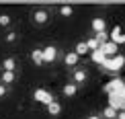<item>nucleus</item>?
Segmentation results:
<instances>
[{
    "label": "nucleus",
    "mask_w": 125,
    "mask_h": 119,
    "mask_svg": "<svg viewBox=\"0 0 125 119\" xmlns=\"http://www.w3.org/2000/svg\"><path fill=\"white\" fill-rule=\"evenodd\" d=\"M125 66V58L123 55H113V58H107V62L103 64V70H107V72H119Z\"/></svg>",
    "instance_id": "nucleus-1"
},
{
    "label": "nucleus",
    "mask_w": 125,
    "mask_h": 119,
    "mask_svg": "<svg viewBox=\"0 0 125 119\" xmlns=\"http://www.w3.org/2000/svg\"><path fill=\"white\" fill-rule=\"evenodd\" d=\"M109 107H113V109H119V111H125V88L119 90V92H113V95H109Z\"/></svg>",
    "instance_id": "nucleus-2"
},
{
    "label": "nucleus",
    "mask_w": 125,
    "mask_h": 119,
    "mask_svg": "<svg viewBox=\"0 0 125 119\" xmlns=\"http://www.w3.org/2000/svg\"><path fill=\"white\" fill-rule=\"evenodd\" d=\"M125 88V82L123 78H113V80H109L105 86H103V90L107 92V95H113V92H119V90H123Z\"/></svg>",
    "instance_id": "nucleus-3"
},
{
    "label": "nucleus",
    "mask_w": 125,
    "mask_h": 119,
    "mask_svg": "<svg viewBox=\"0 0 125 119\" xmlns=\"http://www.w3.org/2000/svg\"><path fill=\"white\" fill-rule=\"evenodd\" d=\"M33 97H35V101H37V103H43L45 107H47L49 103H53V95H51L49 90H45V88H37Z\"/></svg>",
    "instance_id": "nucleus-4"
},
{
    "label": "nucleus",
    "mask_w": 125,
    "mask_h": 119,
    "mask_svg": "<svg viewBox=\"0 0 125 119\" xmlns=\"http://www.w3.org/2000/svg\"><path fill=\"white\" fill-rule=\"evenodd\" d=\"M103 51V54L107 55V58H113V55H117V45L113 43V41H107V43H101V47H98Z\"/></svg>",
    "instance_id": "nucleus-5"
},
{
    "label": "nucleus",
    "mask_w": 125,
    "mask_h": 119,
    "mask_svg": "<svg viewBox=\"0 0 125 119\" xmlns=\"http://www.w3.org/2000/svg\"><path fill=\"white\" fill-rule=\"evenodd\" d=\"M109 39H111L115 45H119V43H125V33H121V27H113L111 35H109Z\"/></svg>",
    "instance_id": "nucleus-6"
},
{
    "label": "nucleus",
    "mask_w": 125,
    "mask_h": 119,
    "mask_svg": "<svg viewBox=\"0 0 125 119\" xmlns=\"http://www.w3.org/2000/svg\"><path fill=\"white\" fill-rule=\"evenodd\" d=\"M55 55H58V49H55L53 45H47V47L43 49V62L45 64H51V62L55 60Z\"/></svg>",
    "instance_id": "nucleus-7"
},
{
    "label": "nucleus",
    "mask_w": 125,
    "mask_h": 119,
    "mask_svg": "<svg viewBox=\"0 0 125 119\" xmlns=\"http://www.w3.org/2000/svg\"><path fill=\"white\" fill-rule=\"evenodd\" d=\"M90 60L94 62V64H98V66H103V64H105V62H107V55L103 54L101 49H96V51H92V55H90Z\"/></svg>",
    "instance_id": "nucleus-8"
},
{
    "label": "nucleus",
    "mask_w": 125,
    "mask_h": 119,
    "mask_svg": "<svg viewBox=\"0 0 125 119\" xmlns=\"http://www.w3.org/2000/svg\"><path fill=\"white\" fill-rule=\"evenodd\" d=\"M47 17H49V14H47V10H43V8H41V10H37V12L33 14V19H35V23H37V25L47 23Z\"/></svg>",
    "instance_id": "nucleus-9"
},
{
    "label": "nucleus",
    "mask_w": 125,
    "mask_h": 119,
    "mask_svg": "<svg viewBox=\"0 0 125 119\" xmlns=\"http://www.w3.org/2000/svg\"><path fill=\"white\" fill-rule=\"evenodd\" d=\"M31 60H33V64H37V66L45 64L43 62V49H33L31 51Z\"/></svg>",
    "instance_id": "nucleus-10"
},
{
    "label": "nucleus",
    "mask_w": 125,
    "mask_h": 119,
    "mask_svg": "<svg viewBox=\"0 0 125 119\" xmlns=\"http://www.w3.org/2000/svg\"><path fill=\"white\" fill-rule=\"evenodd\" d=\"M78 60H80V55H78L76 51H70V54H66V58H64V62H66L68 66H76Z\"/></svg>",
    "instance_id": "nucleus-11"
},
{
    "label": "nucleus",
    "mask_w": 125,
    "mask_h": 119,
    "mask_svg": "<svg viewBox=\"0 0 125 119\" xmlns=\"http://www.w3.org/2000/svg\"><path fill=\"white\" fill-rule=\"evenodd\" d=\"M47 113H49V115H60V113H62V105H60V103L58 101H53V103H49V105H47Z\"/></svg>",
    "instance_id": "nucleus-12"
},
{
    "label": "nucleus",
    "mask_w": 125,
    "mask_h": 119,
    "mask_svg": "<svg viewBox=\"0 0 125 119\" xmlns=\"http://www.w3.org/2000/svg\"><path fill=\"white\" fill-rule=\"evenodd\" d=\"M107 27V23H105V19H92V29L96 31V33H103Z\"/></svg>",
    "instance_id": "nucleus-13"
},
{
    "label": "nucleus",
    "mask_w": 125,
    "mask_h": 119,
    "mask_svg": "<svg viewBox=\"0 0 125 119\" xmlns=\"http://www.w3.org/2000/svg\"><path fill=\"white\" fill-rule=\"evenodd\" d=\"M76 90H78V86L72 82V84H64V90H62V92H64L66 97H74V95H76Z\"/></svg>",
    "instance_id": "nucleus-14"
},
{
    "label": "nucleus",
    "mask_w": 125,
    "mask_h": 119,
    "mask_svg": "<svg viewBox=\"0 0 125 119\" xmlns=\"http://www.w3.org/2000/svg\"><path fill=\"white\" fill-rule=\"evenodd\" d=\"M86 80V72L84 70H76L74 72V84H80V82Z\"/></svg>",
    "instance_id": "nucleus-15"
},
{
    "label": "nucleus",
    "mask_w": 125,
    "mask_h": 119,
    "mask_svg": "<svg viewBox=\"0 0 125 119\" xmlns=\"http://www.w3.org/2000/svg\"><path fill=\"white\" fill-rule=\"evenodd\" d=\"M117 117V111L113 109V107H107L105 111H103V119H115Z\"/></svg>",
    "instance_id": "nucleus-16"
},
{
    "label": "nucleus",
    "mask_w": 125,
    "mask_h": 119,
    "mask_svg": "<svg viewBox=\"0 0 125 119\" xmlns=\"http://www.w3.org/2000/svg\"><path fill=\"white\" fill-rule=\"evenodd\" d=\"M74 51H76L78 55H84L86 51H88V45H86V41H80V43L76 45V49H74Z\"/></svg>",
    "instance_id": "nucleus-17"
},
{
    "label": "nucleus",
    "mask_w": 125,
    "mask_h": 119,
    "mask_svg": "<svg viewBox=\"0 0 125 119\" xmlns=\"http://www.w3.org/2000/svg\"><path fill=\"white\" fill-rule=\"evenodd\" d=\"M14 66H17V64H14L12 58H6V60H4V72H14Z\"/></svg>",
    "instance_id": "nucleus-18"
},
{
    "label": "nucleus",
    "mask_w": 125,
    "mask_h": 119,
    "mask_svg": "<svg viewBox=\"0 0 125 119\" xmlns=\"http://www.w3.org/2000/svg\"><path fill=\"white\" fill-rule=\"evenodd\" d=\"M86 45H88V51H96L98 47H101V43H98L96 39H88V41H86Z\"/></svg>",
    "instance_id": "nucleus-19"
},
{
    "label": "nucleus",
    "mask_w": 125,
    "mask_h": 119,
    "mask_svg": "<svg viewBox=\"0 0 125 119\" xmlns=\"http://www.w3.org/2000/svg\"><path fill=\"white\" fill-rule=\"evenodd\" d=\"M2 82H4V84L14 82V72H4V74H2Z\"/></svg>",
    "instance_id": "nucleus-20"
},
{
    "label": "nucleus",
    "mask_w": 125,
    "mask_h": 119,
    "mask_svg": "<svg viewBox=\"0 0 125 119\" xmlns=\"http://www.w3.org/2000/svg\"><path fill=\"white\" fill-rule=\"evenodd\" d=\"M60 14H62V17H72V14H74V8H72V6H62L60 8Z\"/></svg>",
    "instance_id": "nucleus-21"
},
{
    "label": "nucleus",
    "mask_w": 125,
    "mask_h": 119,
    "mask_svg": "<svg viewBox=\"0 0 125 119\" xmlns=\"http://www.w3.org/2000/svg\"><path fill=\"white\" fill-rule=\"evenodd\" d=\"M10 25V17L8 14H0V27H8Z\"/></svg>",
    "instance_id": "nucleus-22"
},
{
    "label": "nucleus",
    "mask_w": 125,
    "mask_h": 119,
    "mask_svg": "<svg viewBox=\"0 0 125 119\" xmlns=\"http://www.w3.org/2000/svg\"><path fill=\"white\" fill-rule=\"evenodd\" d=\"M4 95H6V86L0 84V97H4Z\"/></svg>",
    "instance_id": "nucleus-23"
},
{
    "label": "nucleus",
    "mask_w": 125,
    "mask_h": 119,
    "mask_svg": "<svg viewBox=\"0 0 125 119\" xmlns=\"http://www.w3.org/2000/svg\"><path fill=\"white\" fill-rule=\"evenodd\" d=\"M6 41H14V33H8L6 35Z\"/></svg>",
    "instance_id": "nucleus-24"
},
{
    "label": "nucleus",
    "mask_w": 125,
    "mask_h": 119,
    "mask_svg": "<svg viewBox=\"0 0 125 119\" xmlns=\"http://www.w3.org/2000/svg\"><path fill=\"white\" fill-rule=\"evenodd\" d=\"M117 119H125V111H121V113H119V115H117Z\"/></svg>",
    "instance_id": "nucleus-25"
},
{
    "label": "nucleus",
    "mask_w": 125,
    "mask_h": 119,
    "mask_svg": "<svg viewBox=\"0 0 125 119\" xmlns=\"http://www.w3.org/2000/svg\"><path fill=\"white\" fill-rule=\"evenodd\" d=\"M88 119H103V117H96V115H90V117H88Z\"/></svg>",
    "instance_id": "nucleus-26"
},
{
    "label": "nucleus",
    "mask_w": 125,
    "mask_h": 119,
    "mask_svg": "<svg viewBox=\"0 0 125 119\" xmlns=\"http://www.w3.org/2000/svg\"><path fill=\"white\" fill-rule=\"evenodd\" d=\"M123 82H125V80H123Z\"/></svg>",
    "instance_id": "nucleus-27"
}]
</instances>
